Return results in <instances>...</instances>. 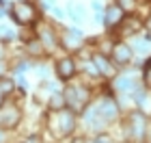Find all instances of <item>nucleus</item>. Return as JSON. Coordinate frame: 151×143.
I'll return each mask as SVG.
<instances>
[{"mask_svg": "<svg viewBox=\"0 0 151 143\" xmlns=\"http://www.w3.org/2000/svg\"><path fill=\"white\" fill-rule=\"evenodd\" d=\"M50 130L56 134V137H65V134H69L73 128H76V117L71 111H52L50 113Z\"/></svg>", "mask_w": 151, "mask_h": 143, "instance_id": "nucleus-1", "label": "nucleus"}, {"mask_svg": "<svg viewBox=\"0 0 151 143\" xmlns=\"http://www.w3.org/2000/svg\"><path fill=\"white\" fill-rule=\"evenodd\" d=\"M145 132H147L145 115L138 113V111H132L127 115V119H125V134H127V139L140 141V139H145Z\"/></svg>", "mask_w": 151, "mask_h": 143, "instance_id": "nucleus-2", "label": "nucleus"}, {"mask_svg": "<svg viewBox=\"0 0 151 143\" xmlns=\"http://www.w3.org/2000/svg\"><path fill=\"white\" fill-rule=\"evenodd\" d=\"M88 100H91V93L84 87H69L65 91V106H69L76 113H80L88 104Z\"/></svg>", "mask_w": 151, "mask_h": 143, "instance_id": "nucleus-3", "label": "nucleus"}, {"mask_svg": "<svg viewBox=\"0 0 151 143\" xmlns=\"http://www.w3.org/2000/svg\"><path fill=\"white\" fill-rule=\"evenodd\" d=\"M11 17L15 20L17 24L28 26L37 20V9L30 2H17V4H13V9H11Z\"/></svg>", "mask_w": 151, "mask_h": 143, "instance_id": "nucleus-4", "label": "nucleus"}, {"mask_svg": "<svg viewBox=\"0 0 151 143\" xmlns=\"http://www.w3.org/2000/svg\"><path fill=\"white\" fill-rule=\"evenodd\" d=\"M142 26H145V22H142L140 17H123V22L119 24V35H136V33L142 30Z\"/></svg>", "mask_w": 151, "mask_h": 143, "instance_id": "nucleus-5", "label": "nucleus"}, {"mask_svg": "<svg viewBox=\"0 0 151 143\" xmlns=\"http://www.w3.org/2000/svg\"><path fill=\"white\" fill-rule=\"evenodd\" d=\"M112 59H114V63H119V65L129 63V61H132V48L127 44H123V41L112 44Z\"/></svg>", "mask_w": 151, "mask_h": 143, "instance_id": "nucleus-6", "label": "nucleus"}, {"mask_svg": "<svg viewBox=\"0 0 151 143\" xmlns=\"http://www.w3.org/2000/svg\"><path fill=\"white\" fill-rule=\"evenodd\" d=\"M73 74H76V61L71 57H65L56 63V76L60 80H69Z\"/></svg>", "mask_w": 151, "mask_h": 143, "instance_id": "nucleus-7", "label": "nucleus"}, {"mask_svg": "<svg viewBox=\"0 0 151 143\" xmlns=\"http://www.w3.org/2000/svg\"><path fill=\"white\" fill-rule=\"evenodd\" d=\"M123 17H125V13H123L116 4H110L108 7V11H106V28L108 30H114V28H119V24L123 22Z\"/></svg>", "mask_w": 151, "mask_h": 143, "instance_id": "nucleus-8", "label": "nucleus"}, {"mask_svg": "<svg viewBox=\"0 0 151 143\" xmlns=\"http://www.w3.org/2000/svg\"><path fill=\"white\" fill-rule=\"evenodd\" d=\"M97 117L101 119V121H110V119H114L116 117V104L112 100H104L99 104V108H97Z\"/></svg>", "mask_w": 151, "mask_h": 143, "instance_id": "nucleus-9", "label": "nucleus"}, {"mask_svg": "<svg viewBox=\"0 0 151 143\" xmlns=\"http://www.w3.org/2000/svg\"><path fill=\"white\" fill-rule=\"evenodd\" d=\"M17 121H19V111L17 108H2V115H0V124H2V128H13V126H17Z\"/></svg>", "mask_w": 151, "mask_h": 143, "instance_id": "nucleus-10", "label": "nucleus"}, {"mask_svg": "<svg viewBox=\"0 0 151 143\" xmlns=\"http://www.w3.org/2000/svg\"><path fill=\"white\" fill-rule=\"evenodd\" d=\"M93 63H95V67H97L99 74H104V76H114V67L110 65V61H108L104 54H95Z\"/></svg>", "mask_w": 151, "mask_h": 143, "instance_id": "nucleus-11", "label": "nucleus"}, {"mask_svg": "<svg viewBox=\"0 0 151 143\" xmlns=\"http://www.w3.org/2000/svg\"><path fill=\"white\" fill-rule=\"evenodd\" d=\"M116 89L119 91H125V89H129V91H136L134 87H136V80L132 78V76H121V78H116Z\"/></svg>", "mask_w": 151, "mask_h": 143, "instance_id": "nucleus-12", "label": "nucleus"}, {"mask_svg": "<svg viewBox=\"0 0 151 143\" xmlns=\"http://www.w3.org/2000/svg\"><path fill=\"white\" fill-rule=\"evenodd\" d=\"M39 39H41V44H43L45 48H54V46H56V37H54V33L50 28H41Z\"/></svg>", "mask_w": 151, "mask_h": 143, "instance_id": "nucleus-13", "label": "nucleus"}, {"mask_svg": "<svg viewBox=\"0 0 151 143\" xmlns=\"http://www.w3.org/2000/svg\"><path fill=\"white\" fill-rule=\"evenodd\" d=\"M26 50H28L32 57H37V54H41L43 52V44H41V39H37V37H32L28 44H26Z\"/></svg>", "mask_w": 151, "mask_h": 143, "instance_id": "nucleus-14", "label": "nucleus"}, {"mask_svg": "<svg viewBox=\"0 0 151 143\" xmlns=\"http://www.w3.org/2000/svg\"><path fill=\"white\" fill-rule=\"evenodd\" d=\"M50 108H52V111H63V108H65V95H52Z\"/></svg>", "mask_w": 151, "mask_h": 143, "instance_id": "nucleus-15", "label": "nucleus"}, {"mask_svg": "<svg viewBox=\"0 0 151 143\" xmlns=\"http://www.w3.org/2000/svg\"><path fill=\"white\" fill-rule=\"evenodd\" d=\"M116 7H119L121 11H132L136 7V0H116Z\"/></svg>", "mask_w": 151, "mask_h": 143, "instance_id": "nucleus-16", "label": "nucleus"}, {"mask_svg": "<svg viewBox=\"0 0 151 143\" xmlns=\"http://www.w3.org/2000/svg\"><path fill=\"white\" fill-rule=\"evenodd\" d=\"M0 89H2L4 95H9L13 91V80H6V78H0Z\"/></svg>", "mask_w": 151, "mask_h": 143, "instance_id": "nucleus-17", "label": "nucleus"}, {"mask_svg": "<svg viewBox=\"0 0 151 143\" xmlns=\"http://www.w3.org/2000/svg\"><path fill=\"white\" fill-rule=\"evenodd\" d=\"M145 87L151 89V59L147 61V67H145Z\"/></svg>", "mask_w": 151, "mask_h": 143, "instance_id": "nucleus-18", "label": "nucleus"}, {"mask_svg": "<svg viewBox=\"0 0 151 143\" xmlns=\"http://www.w3.org/2000/svg\"><path fill=\"white\" fill-rule=\"evenodd\" d=\"M69 13L73 17H78V20L84 17V9H82V7H69Z\"/></svg>", "mask_w": 151, "mask_h": 143, "instance_id": "nucleus-19", "label": "nucleus"}, {"mask_svg": "<svg viewBox=\"0 0 151 143\" xmlns=\"http://www.w3.org/2000/svg\"><path fill=\"white\" fill-rule=\"evenodd\" d=\"M136 48H138L140 52H147V50H149V41H145V44H142V41H136Z\"/></svg>", "mask_w": 151, "mask_h": 143, "instance_id": "nucleus-20", "label": "nucleus"}, {"mask_svg": "<svg viewBox=\"0 0 151 143\" xmlns=\"http://www.w3.org/2000/svg\"><path fill=\"white\" fill-rule=\"evenodd\" d=\"M145 141H147V143H151V128H149V130L145 132Z\"/></svg>", "mask_w": 151, "mask_h": 143, "instance_id": "nucleus-21", "label": "nucleus"}, {"mask_svg": "<svg viewBox=\"0 0 151 143\" xmlns=\"http://www.w3.org/2000/svg\"><path fill=\"white\" fill-rule=\"evenodd\" d=\"M2 102H4V93H2V89H0V108H2Z\"/></svg>", "mask_w": 151, "mask_h": 143, "instance_id": "nucleus-22", "label": "nucleus"}, {"mask_svg": "<svg viewBox=\"0 0 151 143\" xmlns=\"http://www.w3.org/2000/svg\"><path fill=\"white\" fill-rule=\"evenodd\" d=\"M147 28H149V30H151V17H149V20H147Z\"/></svg>", "mask_w": 151, "mask_h": 143, "instance_id": "nucleus-23", "label": "nucleus"}, {"mask_svg": "<svg viewBox=\"0 0 151 143\" xmlns=\"http://www.w3.org/2000/svg\"><path fill=\"white\" fill-rule=\"evenodd\" d=\"M4 70V63H2V61H0V72H2Z\"/></svg>", "mask_w": 151, "mask_h": 143, "instance_id": "nucleus-24", "label": "nucleus"}, {"mask_svg": "<svg viewBox=\"0 0 151 143\" xmlns=\"http://www.w3.org/2000/svg\"><path fill=\"white\" fill-rule=\"evenodd\" d=\"M2 139H4V134H2V132H0V141H2Z\"/></svg>", "mask_w": 151, "mask_h": 143, "instance_id": "nucleus-25", "label": "nucleus"}, {"mask_svg": "<svg viewBox=\"0 0 151 143\" xmlns=\"http://www.w3.org/2000/svg\"><path fill=\"white\" fill-rule=\"evenodd\" d=\"M91 143H97V141H91Z\"/></svg>", "mask_w": 151, "mask_h": 143, "instance_id": "nucleus-26", "label": "nucleus"}]
</instances>
